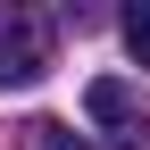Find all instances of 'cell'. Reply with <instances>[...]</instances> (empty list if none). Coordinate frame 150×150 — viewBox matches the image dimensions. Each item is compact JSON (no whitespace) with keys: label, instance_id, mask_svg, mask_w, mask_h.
Returning <instances> with one entry per match:
<instances>
[{"label":"cell","instance_id":"4","mask_svg":"<svg viewBox=\"0 0 150 150\" xmlns=\"http://www.w3.org/2000/svg\"><path fill=\"white\" fill-rule=\"evenodd\" d=\"M33 150H83V142H75L67 125H33Z\"/></svg>","mask_w":150,"mask_h":150},{"label":"cell","instance_id":"1","mask_svg":"<svg viewBox=\"0 0 150 150\" xmlns=\"http://www.w3.org/2000/svg\"><path fill=\"white\" fill-rule=\"evenodd\" d=\"M83 108H92V125H108L125 150H150V100L125 83V75H100V83L83 92Z\"/></svg>","mask_w":150,"mask_h":150},{"label":"cell","instance_id":"3","mask_svg":"<svg viewBox=\"0 0 150 150\" xmlns=\"http://www.w3.org/2000/svg\"><path fill=\"white\" fill-rule=\"evenodd\" d=\"M125 50H134V67H150V0L125 8Z\"/></svg>","mask_w":150,"mask_h":150},{"label":"cell","instance_id":"2","mask_svg":"<svg viewBox=\"0 0 150 150\" xmlns=\"http://www.w3.org/2000/svg\"><path fill=\"white\" fill-rule=\"evenodd\" d=\"M50 67V25L33 8H0V83H33Z\"/></svg>","mask_w":150,"mask_h":150}]
</instances>
